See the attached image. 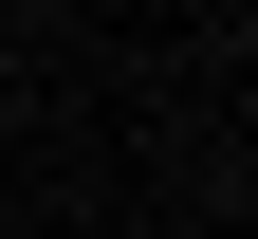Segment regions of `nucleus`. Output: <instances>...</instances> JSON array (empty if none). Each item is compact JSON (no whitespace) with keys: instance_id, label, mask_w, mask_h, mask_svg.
I'll return each instance as SVG.
<instances>
[]
</instances>
